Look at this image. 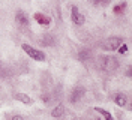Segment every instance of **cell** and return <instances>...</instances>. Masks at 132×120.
Listing matches in <instances>:
<instances>
[{
    "label": "cell",
    "instance_id": "obj_8",
    "mask_svg": "<svg viewBox=\"0 0 132 120\" xmlns=\"http://www.w3.org/2000/svg\"><path fill=\"white\" fill-rule=\"evenodd\" d=\"M65 114V107L63 105H59L56 110H53V117H62Z\"/></svg>",
    "mask_w": 132,
    "mask_h": 120
},
{
    "label": "cell",
    "instance_id": "obj_13",
    "mask_svg": "<svg viewBox=\"0 0 132 120\" xmlns=\"http://www.w3.org/2000/svg\"><path fill=\"white\" fill-rule=\"evenodd\" d=\"M110 2H113V0H93V3H95L96 6H98V5H104V6H105V5L110 3Z\"/></svg>",
    "mask_w": 132,
    "mask_h": 120
},
{
    "label": "cell",
    "instance_id": "obj_9",
    "mask_svg": "<svg viewBox=\"0 0 132 120\" xmlns=\"http://www.w3.org/2000/svg\"><path fill=\"white\" fill-rule=\"evenodd\" d=\"M120 44H122V39H120V38H114V39L110 41V48H111V50H117Z\"/></svg>",
    "mask_w": 132,
    "mask_h": 120
},
{
    "label": "cell",
    "instance_id": "obj_6",
    "mask_svg": "<svg viewBox=\"0 0 132 120\" xmlns=\"http://www.w3.org/2000/svg\"><path fill=\"white\" fill-rule=\"evenodd\" d=\"M16 21L21 24V26H29V20L26 18V15L21 12V11H18V12H16Z\"/></svg>",
    "mask_w": 132,
    "mask_h": 120
},
{
    "label": "cell",
    "instance_id": "obj_1",
    "mask_svg": "<svg viewBox=\"0 0 132 120\" xmlns=\"http://www.w3.org/2000/svg\"><path fill=\"white\" fill-rule=\"evenodd\" d=\"M23 50H24V53L29 57H32L33 60H38V62H44V60H45L44 51L36 50V48H33L32 45H29V44H23Z\"/></svg>",
    "mask_w": 132,
    "mask_h": 120
},
{
    "label": "cell",
    "instance_id": "obj_4",
    "mask_svg": "<svg viewBox=\"0 0 132 120\" xmlns=\"http://www.w3.org/2000/svg\"><path fill=\"white\" fill-rule=\"evenodd\" d=\"M15 99H16V101H20V102H23V104H26V105H30L33 102L32 98H30V96H27V95H24V93H16Z\"/></svg>",
    "mask_w": 132,
    "mask_h": 120
},
{
    "label": "cell",
    "instance_id": "obj_2",
    "mask_svg": "<svg viewBox=\"0 0 132 120\" xmlns=\"http://www.w3.org/2000/svg\"><path fill=\"white\" fill-rule=\"evenodd\" d=\"M84 93H86V89L84 87H80L78 86L77 89H74V92L71 95V102H78L82 96H84Z\"/></svg>",
    "mask_w": 132,
    "mask_h": 120
},
{
    "label": "cell",
    "instance_id": "obj_3",
    "mask_svg": "<svg viewBox=\"0 0 132 120\" xmlns=\"http://www.w3.org/2000/svg\"><path fill=\"white\" fill-rule=\"evenodd\" d=\"M35 20H36V23L38 24H41V26H48L50 23H51V18L50 17H45V15H42V14H35Z\"/></svg>",
    "mask_w": 132,
    "mask_h": 120
},
{
    "label": "cell",
    "instance_id": "obj_12",
    "mask_svg": "<svg viewBox=\"0 0 132 120\" xmlns=\"http://www.w3.org/2000/svg\"><path fill=\"white\" fill-rule=\"evenodd\" d=\"M117 50H119V53H120V54H125V53L128 51V45H126V44H120Z\"/></svg>",
    "mask_w": 132,
    "mask_h": 120
},
{
    "label": "cell",
    "instance_id": "obj_10",
    "mask_svg": "<svg viewBox=\"0 0 132 120\" xmlns=\"http://www.w3.org/2000/svg\"><path fill=\"white\" fill-rule=\"evenodd\" d=\"M126 6H128V3H126V2H122L120 5H117V6L114 8V14H117V15H119V14H122V11H125Z\"/></svg>",
    "mask_w": 132,
    "mask_h": 120
},
{
    "label": "cell",
    "instance_id": "obj_11",
    "mask_svg": "<svg viewBox=\"0 0 132 120\" xmlns=\"http://www.w3.org/2000/svg\"><path fill=\"white\" fill-rule=\"evenodd\" d=\"M72 21H74V23L77 24V26H82V24H84V21H86V20H84V17H82L81 14L78 12V14H77V17H75V18H74V20H72Z\"/></svg>",
    "mask_w": 132,
    "mask_h": 120
},
{
    "label": "cell",
    "instance_id": "obj_5",
    "mask_svg": "<svg viewBox=\"0 0 132 120\" xmlns=\"http://www.w3.org/2000/svg\"><path fill=\"white\" fill-rule=\"evenodd\" d=\"M114 102L119 105V107H125V105L128 104V98H126V95H123V93H119V95H116Z\"/></svg>",
    "mask_w": 132,
    "mask_h": 120
},
{
    "label": "cell",
    "instance_id": "obj_7",
    "mask_svg": "<svg viewBox=\"0 0 132 120\" xmlns=\"http://www.w3.org/2000/svg\"><path fill=\"white\" fill-rule=\"evenodd\" d=\"M95 111H98L101 116H104L107 120H113V114H111V113H108L107 110H104V108H99V107H96V108H95Z\"/></svg>",
    "mask_w": 132,
    "mask_h": 120
}]
</instances>
